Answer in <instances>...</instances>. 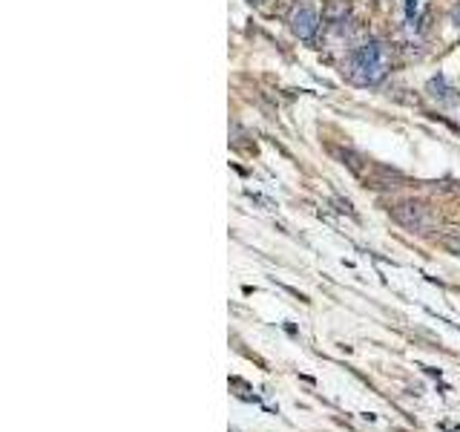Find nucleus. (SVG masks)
<instances>
[{
  "label": "nucleus",
  "mask_w": 460,
  "mask_h": 432,
  "mask_svg": "<svg viewBox=\"0 0 460 432\" xmlns=\"http://www.w3.org/2000/svg\"><path fill=\"white\" fill-rule=\"evenodd\" d=\"M388 72V49L380 40H366L351 52L349 61V75L357 84H377Z\"/></svg>",
  "instance_id": "obj_1"
},
{
  "label": "nucleus",
  "mask_w": 460,
  "mask_h": 432,
  "mask_svg": "<svg viewBox=\"0 0 460 432\" xmlns=\"http://www.w3.org/2000/svg\"><path fill=\"white\" fill-rule=\"evenodd\" d=\"M394 220L406 228V231H415V234H426L432 225H434V216L429 213L426 205L420 202H400L394 207Z\"/></svg>",
  "instance_id": "obj_2"
},
{
  "label": "nucleus",
  "mask_w": 460,
  "mask_h": 432,
  "mask_svg": "<svg viewBox=\"0 0 460 432\" xmlns=\"http://www.w3.org/2000/svg\"><path fill=\"white\" fill-rule=\"evenodd\" d=\"M319 29V15L314 6H300L294 15H291V32L300 38V40H311Z\"/></svg>",
  "instance_id": "obj_3"
},
{
  "label": "nucleus",
  "mask_w": 460,
  "mask_h": 432,
  "mask_svg": "<svg viewBox=\"0 0 460 432\" xmlns=\"http://www.w3.org/2000/svg\"><path fill=\"white\" fill-rule=\"evenodd\" d=\"M443 245L454 254H460V237H443Z\"/></svg>",
  "instance_id": "obj_4"
},
{
  "label": "nucleus",
  "mask_w": 460,
  "mask_h": 432,
  "mask_svg": "<svg viewBox=\"0 0 460 432\" xmlns=\"http://www.w3.org/2000/svg\"><path fill=\"white\" fill-rule=\"evenodd\" d=\"M451 23H454V26H460V4L451 9Z\"/></svg>",
  "instance_id": "obj_5"
}]
</instances>
